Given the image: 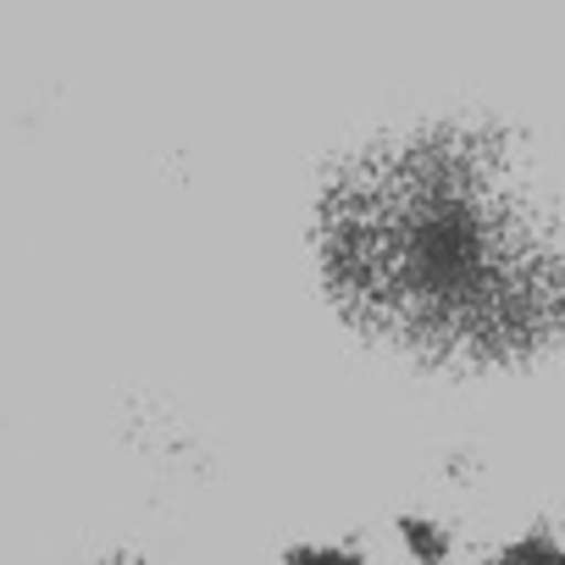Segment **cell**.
I'll use <instances>...</instances> for the list:
<instances>
[{"mask_svg": "<svg viewBox=\"0 0 565 565\" xmlns=\"http://www.w3.org/2000/svg\"><path fill=\"white\" fill-rule=\"evenodd\" d=\"M339 306L427 366H510L559 333V194L548 161L477 122L399 128L322 200Z\"/></svg>", "mask_w": 565, "mask_h": 565, "instance_id": "6da1fadb", "label": "cell"}]
</instances>
